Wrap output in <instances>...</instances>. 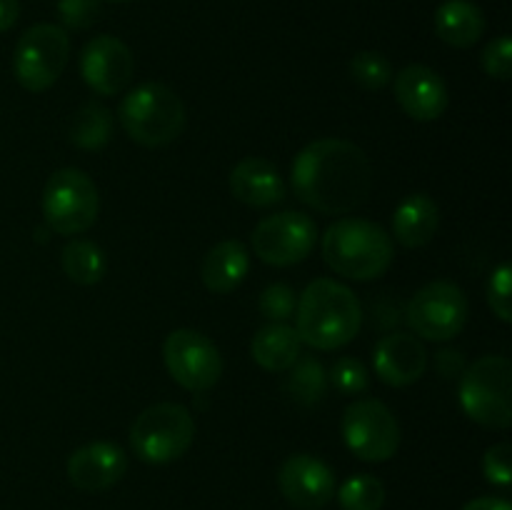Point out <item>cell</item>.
<instances>
[{
    "mask_svg": "<svg viewBox=\"0 0 512 510\" xmlns=\"http://www.w3.org/2000/svg\"><path fill=\"white\" fill-rule=\"evenodd\" d=\"M290 183L300 203L323 215H345L368 200L373 163L360 145L343 138H318L290 165Z\"/></svg>",
    "mask_w": 512,
    "mask_h": 510,
    "instance_id": "cell-1",
    "label": "cell"
},
{
    "mask_svg": "<svg viewBox=\"0 0 512 510\" xmlns=\"http://www.w3.org/2000/svg\"><path fill=\"white\" fill-rule=\"evenodd\" d=\"M363 305L345 283L315 278L305 285L295 305V330L303 345L315 350H340L358 338Z\"/></svg>",
    "mask_w": 512,
    "mask_h": 510,
    "instance_id": "cell-2",
    "label": "cell"
},
{
    "mask_svg": "<svg viewBox=\"0 0 512 510\" xmlns=\"http://www.w3.org/2000/svg\"><path fill=\"white\" fill-rule=\"evenodd\" d=\"M323 260L333 273L348 280H378L395 260L393 238L383 225L365 218H340L325 230Z\"/></svg>",
    "mask_w": 512,
    "mask_h": 510,
    "instance_id": "cell-3",
    "label": "cell"
},
{
    "mask_svg": "<svg viewBox=\"0 0 512 510\" xmlns=\"http://www.w3.org/2000/svg\"><path fill=\"white\" fill-rule=\"evenodd\" d=\"M118 120L130 140L143 148H163L185 130V105L165 83L135 85L118 105Z\"/></svg>",
    "mask_w": 512,
    "mask_h": 510,
    "instance_id": "cell-4",
    "label": "cell"
},
{
    "mask_svg": "<svg viewBox=\"0 0 512 510\" xmlns=\"http://www.w3.org/2000/svg\"><path fill=\"white\" fill-rule=\"evenodd\" d=\"M460 408L473 423L508 430L512 423V363L505 355H483L460 375Z\"/></svg>",
    "mask_w": 512,
    "mask_h": 510,
    "instance_id": "cell-5",
    "label": "cell"
},
{
    "mask_svg": "<svg viewBox=\"0 0 512 510\" xmlns=\"http://www.w3.org/2000/svg\"><path fill=\"white\" fill-rule=\"evenodd\" d=\"M195 440V418L180 403H155L130 425V448L148 465L180 460Z\"/></svg>",
    "mask_w": 512,
    "mask_h": 510,
    "instance_id": "cell-6",
    "label": "cell"
},
{
    "mask_svg": "<svg viewBox=\"0 0 512 510\" xmlns=\"http://www.w3.org/2000/svg\"><path fill=\"white\" fill-rule=\"evenodd\" d=\"M40 205H43L45 223L53 233L65 238L83 235L98 220V185L85 170L60 168L45 180Z\"/></svg>",
    "mask_w": 512,
    "mask_h": 510,
    "instance_id": "cell-7",
    "label": "cell"
},
{
    "mask_svg": "<svg viewBox=\"0 0 512 510\" xmlns=\"http://www.w3.org/2000/svg\"><path fill=\"white\" fill-rule=\"evenodd\" d=\"M343 443L363 463H385L400 448V423L378 398H358L343 410Z\"/></svg>",
    "mask_w": 512,
    "mask_h": 510,
    "instance_id": "cell-8",
    "label": "cell"
},
{
    "mask_svg": "<svg viewBox=\"0 0 512 510\" xmlns=\"http://www.w3.org/2000/svg\"><path fill=\"white\" fill-rule=\"evenodd\" d=\"M70 58V38L65 28L38 23L25 30L13 50V73L30 93L53 88Z\"/></svg>",
    "mask_w": 512,
    "mask_h": 510,
    "instance_id": "cell-9",
    "label": "cell"
},
{
    "mask_svg": "<svg viewBox=\"0 0 512 510\" xmlns=\"http://www.w3.org/2000/svg\"><path fill=\"white\" fill-rule=\"evenodd\" d=\"M468 315V295L453 280H433L423 285L410 298L408 310H405L410 330L420 340H433V343H445L463 333Z\"/></svg>",
    "mask_w": 512,
    "mask_h": 510,
    "instance_id": "cell-10",
    "label": "cell"
},
{
    "mask_svg": "<svg viewBox=\"0 0 512 510\" xmlns=\"http://www.w3.org/2000/svg\"><path fill=\"white\" fill-rule=\"evenodd\" d=\"M163 363L170 378L190 393H205L223 378V355L218 345L193 328H178L165 338Z\"/></svg>",
    "mask_w": 512,
    "mask_h": 510,
    "instance_id": "cell-11",
    "label": "cell"
},
{
    "mask_svg": "<svg viewBox=\"0 0 512 510\" xmlns=\"http://www.w3.org/2000/svg\"><path fill=\"white\" fill-rule=\"evenodd\" d=\"M250 243L263 263L273 268H290L313 253L318 243V225L300 210H283L260 220L250 235Z\"/></svg>",
    "mask_w": 512,
    "mask_h": 510,
    "instance_id": "cell-12",
    "label": "cell"
},
{
    "mask_svg": "<svg viewBox=\"0 0 512 510\" xmlns=\"http://www.w3.org/2000/svg\"><path fill=\"white\" fill-rule=\"evenodd\" d=\"M133 50L115 35H95L80 53V75L98 95H120L133 83Z\"/></svg>",
    "mask_w": 512,
    "mask_h": 510,
    "instance_id": "cell-13",
    "label": "cell"
},
{
    "mask_svg": "<svg viewBox=\"0 0 512 510\" xmlns=\"http://www.w3.org/2000/svg\"><path fill=\"white\" fill-rule=\"evenodd\" d=\"M278 488L283 498L298 510H323L335 498V470L323 458L295 453L280 465Z\"/></svg>",
    "mask_w": 512,
    "mask_h": 510,
    "instance_id": "cell-14",
    "label": "cell"
},
{
    "mask_svg": "<svg viewBox=\"0 0 512 510\" xmlns=\"http://www.w3.org/2000/svg\"><path fill=\"white\" fill-rule=\"evenodd\" d=\"M393 93L398 105L408 118L418 123H433L448 110L450 93L438 70L423 63L405 65L393 75Z\"/></svg>",
    "mask_w": 512,
    "mask_h": 510,
    "instance_id": "cell-15",
    "label": "cell"
},
{
    "mask_svg": "<svg viewBox=\"0 0 512 510\" xmlns=\"http://www.w3.org/2000/svg\"><path fill=\"white\" fill-rule=\"evenodd\" d=\"M128 470V455L110 440H93L73 450L65 463V473L73 488L83 493H103L118 485Z\"/></svg>",
    "mask_w": 512,
    "mask_h": 510,
    "instance_id": "cell-16",
    "label": "cell"
},
{
    "mask_svg": "<svg viewBox=\"0 0 512 510\" xmlns=\"http://www.w3.org/2000/svg\"><path fill=\"white\" fill-rule=\"evenodd\" d=\"M373 370L390 388H408L428 370V350L415 333L395 330L383 335L373 348Z\"/></svg>",
    "mask_w": 512,
    "mask_h": 510,
    "instance_id": "cell-17",
    "label": "cell"
},
{
    "mask_svg": "<svg viewBox=\"0 0 512 510\" xmlns=\"http://www.w3.org/2000/svg\"><path fill=\"white\" fill-rule=\"evenodd\" d=\"M230 193L235 200L250 208H273L288 195V183L280 170L260 155H248L230 170Z\"/></svg>",
    "mask_w": 512,
    "mask_h": 510,
    "instance_id": "cell-18",
    "label": "cell"
},
{
    "mask_svg": "<svg viewBox=\"0 0 512 510\" xmlns=\"http://www.w3.org/2000/svg\"><path fill=\"white\" fill-rule=\"evenodd\" d=\"M250 273V253L240 240H220L205 253L200 265L203 285L215 295L233 293Z\"/></svg>",
    "mask_w": 512,
    "mask_h": 510,
    "instance_id": "cell-19",
    "label": "cell"
},
{
    "mask_svg": "<svg viewBox=\"0 0 512 510\" xmlns=\"http://www.w3.org/2000/svg\"><path fill=\"white\" fill-rule=\"evenodd\" d=\"M440 208L428 193H410L393 213V238L405 248H423L435 238Z\"/></svg>",
    "mask_w": 512,
    "mask_h": 510,
    "instance_id": "cell-20",
    "label": "cell"
},
{
    "mask_svg": "<svg viewBox=\"0 0 512 510\" xmlns=\"http://www.w3.org/2000/svg\"><path fill=\"white\" fill-rule=\"evenodd\" d=\"M435 33L450 48H473L485 35L488 20L473 0H445L435 10Z\"/></svg>",
    "mask_w": 512,
    "mask_h": 510,
    "instance_id": "cell-21",
    "label": "cell"
},
{
    "mask_svg": "<svg viewBox=\"0 0 512 510\" xmlns=\"http://www.w3.org/2000/svg\"><path fill=\"white\" fill-rule=\"evenodd\" d=\"M303 343L298 330L288 323H268L253 335L250 355L268 373H285L298 360Z\"/></svg>",
    "mask_w": 512,
    "mask_h": 510,
    "instance_id": "cell-22",
    "label": "cell"
},
{
    "mask_svg": "<svg viewBox=\"0 0 512 510\" xmlns=\"http://www.w3.org/2000/svg\"><path fill=\"white\" fill-rule=\"evenodd\" d=\"M60 263H63V273L78 285H95L108 273V258L103 248L85 238L70 240L63 248Z\"/></svg>",
    "mask_w": 512,
    "mask_h": 510,
    "instance_id": "cell-23",
    "label": "cell"
},
{
    "mask_svg": "<svg viewBox=\"0 0 512 510\" xmlns=\"http://www.w3.org/2000/svg\"><path fill=\"white\" fill-rule=\"evenodd\" d=\"M68 138L80 150H100L113 138V113L105 105L85 103L70 120Z\"/></svg>",
    "mask_w": 512,
    "mask_h": 510,
    "instance_id": "cell-24",
    "label": "cell"
},
{
    "mask_svg": "<svg viewBox=\"0 0 512 510\" xmlns=\"http://www.w3.org/2000/svg\"><path fill=\"white\" fill-rule=\"evenodd\" d=\"M285 373H288L285 388H288L290 398H293L295 403L318 405L320 400L328 395V370H325L323 363H320L318 358H313V355L300 353L298 360H295Z\"/></svg>",
    "mask_w": 512,
    "mask_h": 510,
    "instance_id": "cell-25",
    "label": "cell"
},
{
    "mask_svg": "<svg viewBox=\"0 0 512 510\" xmlns=\"http://www.w3.org/2000/svg\"><path fill=\"white\" fill-rule=\"evenodd\" d=\"M335 498L343 510H383L385 485L375 475L358 473L335 490Z\"/></svg>",
    "mask_w": 512,
    "mask_h": 510,
    "instance_id": "cell-26",
    "label": "cell"
},
{
    "mask_svg": "<svg viewBox=\"0 0 512 510\" xmlns=\"http://www.w3.org/2000/svg\"><path fill=\"white\" fill-rule=\"evenodd\" d=\"M348 73L363 90H383L393 83V63L378 50H360L350 58Z\"/></svg>",
    "mask_w": 512,
    "mask_h": 510,
    "instance_id": "cell-27",
    "label": "cell"
},
{
    "mask_svg": "<svg viewBox=\"0 0 512 510\" xmlns=\"http://www.w3.org/2000/svg\"><path fill=\"white\" fill-rule=\"evenodd\" d=\"M328 385L338 395H363L370 385V370L363 360L353 358V355H340L328 370Z\"/></svg>",
    "mask_w": 512,
    "mask_h": 510,
    "instance_id": "cell-28",
    "label": "cell"
},
{
    "mask_svg": "<svg viewBox=\"0 0 512 510\" xmlns=\"http://www.w3.org/2000/svg\"><path fill=\"white\" fill-rule=\"evenodd\" d=\"M295 305H298V295L288 283H270L258 300L260 315L270 323H288L295 315Z\"/></svg>",
    "mask_w": 512,
    "mask_h": 510,
    "instance_id": "cell-29",
    "label": "cell"
},
{
    "mask_svg": "<svg viewBox=\"0 0 512 510\" xmlns=\"http://www.w3.org/2000/svg\"><path fill=\"white\" fill-rule=\"evenodd\" d=\"M512 268L508 263H500L493 268L488 278V305L493 315L503 323H512Z\"/></svg>",
    "mask_w": 512,
    "mask_h": 510,
    "instance_id": "cell-30",
    "label": "cell"
},
{
    "mask_svg": "<svg viewBox=\"0 0 512 510\" xmlns=\"http://www.w3.org/2000/svg\"><path fill=\"white\" fill-rule=\"evenodd\" d=\"M483 70L495 80H510L512 75V40L510 35H498L485 45L480 55Z\"/></svg>",
    "mask_w": 512,
    "mask_h": 510,
    "instance_id": "cell-31",
    "label": "cell"
},
{
    "mask_svg": "<svg viewBox=\"0 0 512 510\" xmlns=\"http://www.w3.org/2000/svg\"><path fill=\"white\" fill-rule=\"evenodd\" d=\"M483 475L498 488H510L512 483V448L510 443H495L483 455Z\"/></svg>",
    "mask_w": 512,
    "mask_h": 510,
    "instance_id": "cell-32",
    "label": "cell"
},
{
    "mask_svg": "<svg viewBox=\"0 0 512 510\" xmlns=\"http://www.w3.org/2000/svg\"><path fill=\"white\" fill-rule=\"evenodd\" d=\"M98 15L100 0H58V18L70 30L90 28Z\"/></svg>",
    "mask_w": 512,
    "mask_h": 510,
    "instance_id": "cell-33",
    "label": "cell"
},
{
    "mask_svg": "<svg viewBox=\"0 0 512 510\" xmlns=\"http://www.w3.org/2000/svg\"><path fill=\"white\" fill-rule=\"evenodd\" d=\"M445 363H448V368L440 370V375H445V378H458V375H463L465 360L460 350H440L438 365H445Z\"/></svg>",
    "mask_w": 512,
    "mask_h": 510,
    "instance_id": "cell-34",
    "label": "cell"
},
{
    "mask_svg": "<svg viewBox=\"0 0 512 510\" xmlns=\"http://www.w3.org/2000/svg\"><path fill=\"white\" fill-rule=\"evenodd\" d=\"M463 510H512L510 500L495 498V495H483V498H473L463 505Z\"/></svg>",
    "mask_w": 512,
    "mask_h": 510,
    "instance_id": "cell-35",
    "label": "cell"
},
{
    "mask_svg": "<svg viewBox=\"0 0 512 510\" xmlns=\"http://www.w3.org/2000/svg\"><path fill=\"white\" fill-rule=\"evenodd\" d=\"M20 15L18 0H0V33L10 30Z\"/></svg>",
    "mask_w": 512,
    "mask_h": 510,
    "instance_id": "cell-36",
    "label": "cell"
},
{
    "mask_svg": "<svg viewBox=\"0 0 512 510\" xmlns=\"http://www.w3.org/2000/svg\"><path fill=\"white\" fill-rule=\"evenodd\" d=\"M110 3H128V0H110Z\"/></svg>",
    "mask_w": 512,
    "mask_h": 510,
    "instance_id": "cell-37",
    "label": "cell"
}]
</instances>
